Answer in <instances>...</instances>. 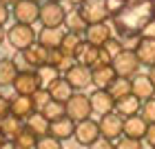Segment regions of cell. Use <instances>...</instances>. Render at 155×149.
<instances>
[{
	"label": "cell",
	"mask_w": 155,
	"mask_h": 149,
	"mask_svg": "<svg viewBox=\"0 0 155 149\" xmlns=\"http://www.w3.org/2000/svg\"><path fill=\"white\" fill-rule=\"evenodd\" d=\"M149 76H151V80H153V85H155V67H151V69H149Z\"/></svg>",
	"instance_id": "816d5d0a"
},
{
	"label": "cell",
	"mask_w": 155,
	"mask_h": 149,
	"mask_svg": "<svg viewBox=\"0 0 155 149\" xmlns=\"http://www.w3.org/2000/svg\"><path fill=\"white\" fill-rule=\"evenodd\" d=\"M104 2H107V9H109V13H111V18H113V16H117V13L124 9L126 0H104Z\"/></svg>",
	"instance_id": "ab89813d"
},
{
	"label": "cell",
	"mask_w": 155,
	"mask_h": 149,
	"mask_svg": "<svg viewBox=\"0 0 155 149\" xmlns=\"http://www.w3.org/2000/svg\"><path fill=\"white\" fill-rule=\"evenodd\" d=\"M73 133H75V123L69 116L64 118H58V120H53L51 123V133L49 136H53V138H58V140H69V138H73Z\"/></svg>",
	"instance_id": "603a6c76"
},
{
	"label": "cell",
	"mask_w": 155,
	"mask_h": 149,
	"mask_svg": "<svg viewBox=\"0 0 155 149\" xmlns=\"http://www.w3.org/2000/svg\"><path fill=\"white\" fill-rule=\"evenodd\" d=\"M42 116H45L49 123H53V120H58V118H64L67 116V107H64V102H58V100H51L47 105L45 109L40 111Z\"/></svg>",
	"instance_id": "1f68e13d"
},
{
	"label": "cell",
	"mask_w": 155,
	"mask_h": 149,
	"mask_svg": "<svg viewBox=\"0 0 155 149\" xmlns=\"http://www.w3.org/2000/svg\"><path fill=\"white\" fill-rule=\"evenodd\" d=\"M49 54H51V49L42 47L40 42H36V45H31L29 49H25V58H27V62H29L31 71H38L40 67L49 65Z\"/></svg>",
	"instance_id": "2e32d148"
},
{
	"label": "cell",
	"mask_w": 155,
	"mask_h": 149,
	"mask_svg": "<svg viewBox=\"0 0 155 149\" xmlns=\"http://www.w3.org/2000/svg\"><path fill=\"white\" fill-rule=\"evenodd\" d=\"M97 125H100V133L102 138H109V140H120L124 136V118L120 116V113H107V116H102L97 120Z\"/></svg>",
	"instance_id": "ba28073f"
},
{
	"label": "cell",
	"mask_w": 155,
	"mask_h": 149,
	"mask_svg": "<svg viewBox=\"0 0 155 149\" xmlns=\"http://www.w3.org/2000/svg\"><path fill=\"white\" fill-rule=\"evenodd\" d=\"M84 18L87 25H97V23H107L111 18V13L107 9V2L104 0H84V2L78 7Z\"/></svg>",
	"instance_id": "5b68a950"
},
{
	"label": "cell",
	"mask_w": 155,
	"mask_h": 149,
	"mask_svg": "<svg viewBox=\"0 0 155 149\" xmlns=\"http://www.w3.org/2000/svg\"><path fill=\"white\" fill-rule=\"evenodd\" d=\"M25 127H27V129H31L38 138H45V136L51 133V123H49V120L42 116L40 111H36L33 116L27 118V120H25Z\"/></svg>",
	"instance_id": "cb8c5ba5"
},
{
	"label": "cell",
	"mask_w": 155,
	"mask_h": 149,
	"mask_svg": "<svg viewBox=\"0 0 155 149\" xmlns=\"http://www.w3.org/2000/svg\"><path fill=\"white\" fill-rule=\"evenodd\" d=\"M47 91H49V96H51V100H58V102H64V105L71 100V96L75 94V89L69 85V80L64 76H60L58 80H53L47 87Z\"/></svg>",
	"instance_id": "ac0fdd59"
},
{
	"label": "cell",
	"mask_w": 155,
	"mask_h": 149,
	"mask_svg": "<svg viewBox=\"0 0 155 149\" xmlns=\"http://www.w3.org/2000/svg\"><path fill=\"white\" fill-rule=\"evenodd\" d=\"M102 51H104V54H107L109 58H111V62H113V58H115V56L124 51V45H122V40H120V38H115V36H113V38H111V40L107 42V45L102 47Z\"/></svg>",
	"instance_id": "e575fe53"
},
{
	"label": "cell",
	"mask_w": 155,
	"mask_h": 149,
	"mask_svg": "<svg viewBox=\"0 0 155 149\" xmlns=\"http://www.w3.org/2000/svg\"><path fill=\"white\" fill-rule=\"evenodd\" d=\"M0 89H2V87H0ZM0 96H2V91H0Z\"/></svg>",
	"instance_id": "9f6ffc18"
},
{
	"label": "cell",
	"mask_w": 155,
	"mask_h": 149,
	"mask_svg": "<svg viewBox=\"0 0 155 149\" xmlns=\"http://www.w3.org/2000/svg\"><path fill=\"white\" fill-rule=\"evenodd\" d=\"M140 116H142L149 125L155 123V98H151V100L142 102V111H140Z\"/></svg>",
	"instance_id": "8d00e7d4"
},
{
	"label": "cell",
	"mask_w": 155,
	"mask_h": 149,
	"mask_svg": "<svg viewBox=\"0 0 155 149\" xmlns=\"http://www.w3.org/2000/svg\"><path fill=\"white\" fill-rule=\"evenodd\" d=\"M45 2H62V0H45Z\"/></svg>",
	"instance_id": "db71d44e"
},
{
	"label": "cell",
	"mask_w": 155,
	"mask_h": 149,
	"mask_svg": "<svg viewBox=\"0 0 155 149\" xmlns=\"http://www.w3.org/2000/svg\"><path fill=\"white\" fill-rule=\"evenodd\" d=\"M40 89H42V85H40V78L36 71H20L16 82H13L16 96H33Z\"/></svg>",
	"instance_id": "8fae6325"
},
{
	"label": "cell",
	"mask_w": 155,
	"mask_h": 149,
	"mask_svg": "<svg viewBox=\"0 0 155 149\" xmlns=\"http://www.w3.org/2000/svg\"><path fill=\"white\" fill-rule=\"evenodd\" d=\"M140 111H142V100L135 96H124L115 100V113H120L122 118H131V116H140Z\"/></svg>",
	"instance_id": "44dd1931"
},
{
	"label": "cell",
	"mask_w": 155,
	"mask_h": 149,
	"mask_svg": "<svg viewBox=\"0 0 155 149\" xmlns=\"http://www.w3.org/2000/svg\"><path fill=\"white\" fill-rule=\"evenodd\" d=\"M38 78H40V85H42V89H47L49 85H51L53 80H58L60 78V71L55 67H51V65H45V67H40L38 69Z\"/></svg>",
	"instance_id": "836d02e7"
},
{
	"label": "cell",
	"mask_w": 155,
	"mask_h": 149,
	"mask_svg": "<svg viewBox=\"0 0 155 149\" xmlns=\"http://www.w3.org/2000/svg\"><path fill=\"white\" fill-rule=\"evenodd\" d=\"M0 149H16V145H13L11 140H7V143H2V145H0Z\"/></svg>",
	"instance_id": "7dc6e473"
},
{
	"label": "cell",
	"mask_w": 155,
	"mask_h": 149,
	"mask_svg": "<svg viewBox=\"0 0 155 149\" xmlns=\"http://www.w3.org/2000/svg\"><path fill=\"white\" fill-rule=\"evenodd\" d=\"M146 145H149L151 149H155V123L153 125H149V129H146Z\"/></svg>",
	"instance_id": "f6af8a7d"
},
{
	"label": "cell",
	"mask_w": 155,
	"mask_h": 149,
	"mask_svg": "<svg viewBox=\"0 0 155 149\" xmlns=\"http://www.w3.org/2000/svg\"><path fill=\"white\" fill-rule=\"evenodd\" d=\"M2 143H7V138H5V133H2V129H0V145Z\"/></svg>",
	"instance_id": "f5cc1de1"
},
{
	"label": "cell",
	"mask_w": 155,
	"mask_h": 149,
	"mask_svg": "<svg viewBox=\"0 0 155 149\" xmlns=\"http://www.w3.org/2000/svg\"><path fill=\"white\" fill-rule=\"evenodd\" d=\"M155 11V0H126L124 9L113 16V29L117 38L124 36H140V31L144 29V25L153 20Z\"/></svg>",
	"instance_id": "6da1fadb"
},
{
	"label": "cell",
	"mask_w": 155,
	"mask_h": 149,
	"mask_svg": "<svg viewBox=\"0 0 155 149\" xmlns=\"http://www.w3.org/2000/svg\"><path fill=\"white\" fill-rule=\"evenodd\" d=\"M146 129H149V123H146L142 116L124 118V136H129V138H137V140H144V138H146Z\"/></svg>",
	"instance_id": "7402d4cb"
},
{
	"label": "cell",
	"mask_w": 155,
	"mask_h": 149,
	"mask_svg": "<svg viewBox=\"0 0 155 149\" xmlns=\"http://www.w3.org/2000/svg\"><path fill=\"white\" fill-rule=\"evenodd\" d=\"M115 149H144V145H142V140H137V138L122 136L120 140H115Z\"/></svg>",
	"instance_id": "d590c367"
},
{
	"label": "cell",
	"mask_w": 155,
	"mask_h": 149,
	"mask_svg": "<svg viewBox=\"0 0 155 149\" xmlns=\"http://www.w3.org/2000/svg\"><path fill=\"white\" fill-rule=\"evenodd\" d=\"M67 2H69V5H71V7H80V5L84 2V0H67Z\"/></svg>",
	"instance_id": "681fc988"
},
{
	"label": "cell",
	"mask_w": 155,
	"mask_h": 149,
	"mask_svg": "<svg viewBox=\"0 0 155 149\" xmlns=\"http://www.w3.org/2000/svg\"><path fill=\"white\" fill-rule=\"evenodd\" d=\"M135 54L140 62H142L144 67H155V40H149V38H142L140 40V45L135 47Z\"/></svg>",
	"instance_id": "d4e9b609"
},
{
	"label": "cell",
	"mask_w": 155,
	"mask_h": 149,
	"mask_svg": "<svg viewBox=\"0 0 155 149\" xmlns=\"http://www.w3.org/2000/svg\"><path fill=\"white\" fill-rule=\"evenodd\" d=\"M67 9L62 2H42L40 5V25L42 27H64Z\"/></svg>",
	"instance_id": "8992f818"
},
{
	"label": "cell",
	"mask_w": 155,
	"mask_h": 149,
	"mask_svg": "<svg viewBox=\"0 0 155 149\" xmlns=\"http://www.w3.org/2000/svg\"><path fill=\"white\" fill-rule=\"evenodd\" d=\"M67 116L73 120V123H82V120H89L93 116V107H91V98L84 94V91H75L71 96V100L67 105Z\"/></svg>",
	"instance_id": "277c9868"
},
{
	"label": "cell",
	"mask_w": 155,
	"mask_h": 149,
	"mask_svg": "<svg viewBox=\"0 0 155 149\" xmlns=\"http://www.w3.org/2000/svg\"><path fill=\"white\" fill-rule=\"evenodd\" d=\"M82 45H84V36H82V33L67 31V33H64V40H62V45H60V49H62L64 54H69V56H73V58H75L78 49H80Z\"/></svg>",
	"instance_id": "f546056e"
},
{
	"label": "cell",
	"mask_w": 155,
	"mask_h": 149,
	"mask_svg": "<svg viewBox=\"0 0 155 149\" xmlns=\"http://www.w3.org/2000/svg\"><path fill=\"white\" fill-rule=\"evenodd\" d=\"M7 116H11V98L0 96V120L7 118Z\"/></svg>",
	"instance_id": "7bdbcfd3"
},
{
	"label": "cell",
	"mask_w": 155,
	"mask_h": 149,
	"mask_svg": "<svg viewBox=\"0 0 155 149\" xmlns=\"http://www.w3.org/2000/svg\"><path fill=\"white\" fill-rule=\"evenodd\" d=\"M7 42L16 49V51H25V49H29L31 45H36L38 42V31L33 29V25H11L9 29H7Z\"/></svg>",
	"instance_id": "7a4b0ae2"
},
{
	"label": "cell",
	"mask_w": 155,
	"mask_h": 149,
	"mask_svg": "<svg viewBox=\"0 0 155 149\" xmlns=\"http://www.w3.org/2000/svg\"><path fill=\"white\" fill-rule=\"evenodd\" d=\"M0 2H2V5H7V7H13L16 2H20V0H0Z\"/></svg>",
	"instance_id": "c3c4849f"
},
{
	"label": "cell",
	"mask_w": 155,
	"mask_h": 149,
	"mask_svg": "<svg viewBox=\"0 0 155 149\" xmlns=\"http://www.w3.org/2000/svg\"><path fill=\"white\" fill-rule=\"evenodd\" d=\"M113 69H115V74L117 78H135L140 74V67H142V62H140L137 58V54L133 51V49H124L122 54H117L115 58H113Z\"/></svg>",
	"instance_id": "3957f363"
},
{
	"label": "cell",
	"mask_w": 155,
	"mask_h": 149,
	"mask_svg": "<svg viewBox=\"0 0 155 149\" xmlns=\"http://www.w3.org/2000/svg\"><path fill=\"white\" fill-rule=\"evenodd\" d=\"M111 91V96L115 98V100H120V98H124V96H131L133 91H131V80L129 78H117V80L109 87Z\"/></svg>",
	"instance_id": "d6a6232c"
},
{
	"label": "cell",
	"mask_w": 155,
	"mask_h": 149,
	"mask_svg": "<svg viewBox=\"0 0 155 149\" xmlns=\"http://www.w3.org/2000/svg\"><path fill=\"white\" fill-rule=\"evenodd\" d=\"M73 138H75V143L80 145V147H91L97 138H102L97 120L89 118V120H82V123H75V133H73Z\"/></svg>",
	"instance_id": "52a82bcc"
},
{
	"label": "cell",
	"mask_w": 155,
	"mask_h": 149,
	"mask_svg": "<svg viewBox=\"0 0 155 149\" xmlns=\"http://www.w3.org/2000/svg\"><path fill=\"white\" fill-rule=\"evenodd\" d=\"M5 38H7V33H5V29H2V27H0V45L5 42Z\"/></svg>",
	"instance_id": "f907efd6"
},
{
	"label": "cell",
	"mask_w": 155,
	"mask_h": 149,
	"mask_svg": "<svg viewBox=\"0 0 155 149\" xmlns=\"http://www.w3.org/2000/svg\"><path fill=\"white\" fill-rule=\"evenodd\" d=\"M75 62H80V65L89 67V69L100 67V65H102V49L89 45V42L84 40V45L78 49V54H75Z\"/></svg>",
	"instance_id": "9a60e30c"
},
{
	"label": "cell",
	"mask_w": 155,
	"mask_h": 149,
	"mask_svg": "<svg viewBox=\"0 0 155 149\" xmlns=\"http://www.w3.org/2000/svg\"><path fill=\"white\" fill-rule=\"evenodd\" d=\"M64 78L69 80V85H71L75 91H84L87 87L93 85V69H89V67L80 65V62H75V65L64 74Z\"/></svg>",
	"instance_id": "30bf717a"
},
{
	"label": "cell",
	"mask_w": 155,
	"mask_h": 149,
	"mask_svg": "<svg viewBox=\"0 0 155 149\" xmlns=\"http://www.w3.org/2000/svg\"><path fill=\"white\" fill-rule=\"evenodd\" d=\"M153 16H155V11H153Z\"/></svg>",
	"instance_id": "6f0895ef"
},
{
	"label": "cell",
	"mask_w": 155,
	"mask_h": 149,
	"mask_svg": "<svg viewBox=\"0 0 155 149\" xmlns=\"http://www.w3.org/2000/svg\"><path fill=\"white\" fill-rule=\"evenodd\" d=\"M18 74L20 71L11 58H0V87H13Z\"/></svg>",
	"instance_id": "484cf974"
},
{
	"label": "cell",
	"mask_w": 155,
	"mask_h": 149,
	"mask_svg": "<svg viewBox=\"0 0 155 149\" xmlns=\"http://www.w3.org/2000/svg\"><path fill=\"white\" fill-rule=\"evenodd\" d=\"M64 27H67V31H75V33H82L84 36V31H87V23H84V18H82V13L78 7H73L71 11H67V20H64Z\"/></svg>",
	"instance_id": "83f0119b"
},
{
	"label": "cell",
	"mask_w": 155,
	"mask_h": 149,
	"mask_svg": "<svg viewBox=\"0 0 155 149\" xmlns=\"http://www.w3.org/2000/svg\"><path fill=\"white\" fill-rule=\"evenodd\" d=\"M49 65L55 67L60 74H67L69 69L75 65V58L69 56V54H64L62 49H51V54H49Z\"/></svg>",
	"instance_id": "4316f807"
},
{
	"label": "cell",
	"mask_w": 155,
	"mask_h": 149,
	"mask_svg": "<svg viewBox=\"0 0 155 149\" xmlns=\"http://www.w3.org/2000/svg\"><path fill=\"white\" fill-rule=\"evenodd\" d=\"M38 140H40V138H38L31 129L22 127V131H20L18 136L11 140V143L16 145V149H36V147H38Z\"/></svg>",
	"instance_id": "4dcf8cb0"
},
{
	"label": "cell",
	"mask_w": 155,
	"mask_h": 149,
	"mask_svg": "<svg viewBox=\"0 0 155 149\" xmlns=\"http://www.w3.org/2000/svg\"><path fill=\"white\" fill-rule=\"evenodd\" d=\"M38 109H36V102H33L31 96H13L11 98V116H16L20 120H27Z\"/></svg>",
	"instance_id": "d6986e66"
},
{
	"label": "cell",
	"mask_w": 155,
	"mask_h": 149,
	"mask_svg": "<svg viewBox=\"0 0 155 149\" xmlns=\"http://www.w3.org/2000/svg\"><path fill=\"white\" fill-rule=\"evenodd\" d=\"M113 38V27L109 23H97V25H89L84 31V40L93 47H104L107 42Z\"/></svg>",
	"instance_id": "4fadbf2b"
},
{
	"label": "cell",
	"mask_w": 155,
	"mask_h": 149,
	"mask_svg": "<svg viewBox=\"0 0 155 149\" xmlns=\"http://www.w3.org/2000/svg\"><path fill=\"white\" fill-rule=\"evenodd\" d=\"M64 33H67V29H62V27H42L38 33V42L47 49H60Z\"/></svg>",
	"instance_id": "e0dca14e"
},
{
	"label": "cell",
	"mask_w": 155,
	"mask_h": 149,
	"mask_svg": "<svg viewBox=\"0 0 155 149\" xmlns=\"http://www.w3.org/2000/svg\"><path fill=\"white\" fill-rule=\"evenodd\" d=\"M140 38H149V40H155V18L149 20V23L144 25V29L140 31Z\"/></svg>",
	"instance_id": "b9f144b4"
},
{
	"label": "cell",
	"mask_w": 155,
	"mask_h": 149,
	"mask_svg": "<svg viewBox=\"0 0 155 149\" xmlns=\"http://www.w3.org/2000/svg\"><path fill=\"white\" fill-rule=\"evenodd\" d=\"M22 127H25V123L20 118H16V116H7V118L0 120V129H2L7 140H13L20 131H22Z\"/></svg>",
	"instance_id": "f1b7e54d"
},
{
	"label": "cell",
	"mask_w": 155,
	"mask_h": 149,
	"mask_svg": "<svg viewBox=\"0 0 155 149\" xmlns=\"http://www.w3.org/2000/svg\"><path fill=\"white\" fill-rule=\"evenodd\" d=\"M89 98H91V107H93L95 116L102 118V116H107V113L115 111V98L111 96L109 89H95Z\"/></svg>",
	"instance_id": "7c38bea8"
},
{
	"label": "cell",
	"mask_w": 155,
	"mask_h": 149,
	"mask_svg": "<svg viewBox=\"0 0 155 149\" xmlns=\"http://www.w3.org/2000/svg\"><path fill=\"white\" fill-rule=\"evenodd\" d=\"M131 91H133V96L140 98L142 102L155 98V85L151 80V76L149 74H137L135 78H131Z\"/></svg>",
	"instance_id": "5bb4252c"
},
{
	"label": "cell",
	"mask_w": 155,
	"mask_h": 149,
	"mask_svg": "<svg viewBox=\"0 0 155 149\" xmlns=\"http://www.w3.org/2000/svg\"><path fill=\"white\" fill-rule=\"evenodd\" d=\"M11 16L16 18V23L20 25H33L40 20V5L31 2V0H20V2L13 5Z\"/></svg>",
	"instance_id": "9c48e42d"
},
{
	"label": "cell",
	"mask_w": 155,
	"mask_h": 149,
	"mask_svg": "<svg viewBox=\"0 0 155 149\" xmlns=\"http://www.w3.org/2000/svg\"><path fill=\"white\" fill-rule=\"evenodd\" d=\"M31 98H33V102H36V109H38V111H42L49 102H51V96H49V91H47V89L36 91V94H33Z\"/></svg>",
	"instance_id": "74e56055"
},
{
	"label": "cell",
	"mask_w": 155,
	"mask_h": 149,
	"mask_svg": "<svg viewBox=\"0 0 155 149\" xmlns=\"http://www.w3.org/2000/svg\"><path fill=\"white\" fill-rule=\"evenodd\" d=\"M89 149H115V143H113V140H109V138H97Z\"/></svg>",
	"instance_id": "ee69618b"
},
{
	"label": "cell",
	"mask_w": 155,
	"mask_h": 149,
	"mask_svg": "<svg viewBox=\"0 0 155 149\" xmlns=\"http://www.w3.org/2000/svg\"><path fill=\"white\" fill-rule=\"evenodd\" d=\"M117 80V74L113 65H100L93 69V87L95 89H109Z\"/></svg>",
	"instance_id": "ffe728a7"
},
{
	"label": "cell",
	"mask_w": 155,
	"mask_h": 149,
	"mask_svg": "<svg viewBox=\"0 0 155 149\" xmlns=\"http://www.w3.org/2000/svg\"><path fill=\"white\" fill-rule=\"evenodd\" d=\"M31 2H38V5H40V0H31Z\"/></svg>",
	"instance_id": "11a10c76"
},
{
	"label": "cell",
	"mask_w": 155,
	"mask_h": 149,
	"mask_svg": "<svg viewBox=\"0 0 155 149\" xmlns=\"http://www.w3.org/2000/svg\"><path fill=\"white\" fill-rule=\"evenodd\" d=\"M9 18H11V9H9L7 5L0 2V27H5V23H7Z\"/></svg>",
	"instance_id": "bcb514c9"
},
{
	"label": "cell",
	"mask_w": 155,
	"mask_h": 149,
	"mask_svg": "<svg viewBox=\"0 0 155 149\" xmlns=\"http://www.w3.org/2000/svg\"><path fill=\"white\" fill-rule=\"evenodd\" d=\"M36 149H62V140L53 138V136H45L38 140V147Z\"/></svg>",
	"instance_id": "f35d334b"
},
{
	"label": "cell",
	"mask_w": 155,
	"mask_h": 149,
	"mask_svg": "<svg viewBox=\"0 0 155 149\" xmlns=\"http://www.w3.org/2000/svg\"><path fill=\"white\" fill-rule=\"evenodd\" d=\"M13 62H16V67H18V71H31V67H29V62H27L25 58V51H16V56L11 58Z\"/></svg>",
	"instance_id": "60d3db41"
}]
</instances>
